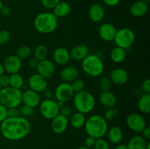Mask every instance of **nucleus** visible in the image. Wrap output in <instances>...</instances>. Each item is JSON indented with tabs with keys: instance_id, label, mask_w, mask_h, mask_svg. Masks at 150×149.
Masks as SVG:
<instances>
[{
	"instance_id": "nucleus-1",
	"label": "nucleus",
	"mask_w": 150,
	"mask_h": 149,
	"mask_svg": "<svg viewBox=\"0 0 150 149\" xmlns=\"http://www.w3.org/2000/svg\"><path fill=\"white\" fill-rule=\"evenodd\" d=\"M31 131L29 120L22 116L7 117L1 122L0 131L3 137L10 141H17L26 137Z\"/></svg>"
},
{
	"instance_id": "nucleus-2",
	"label": "nucleus",
	"mask_w": 150,
	"mask_h": 149,
	"mask_svg": "<svg viewBox=\"0 0 150 149\" xmlns=\"http://www.w3.org/2000/svg\"><path fill=\"white\" fill-rule=\"evenodd\" d=\"M83 127L88 136L95 139L103 138L108 129V121L100 115H93L89 117Z\"/></svg>"
},
{
	"instance_id": "nucleus-3",
	"label": "nucleus",
	"mask_w": 150,
	"mask_h": 149,
	"mask_svg": "<svg viewBox=\"0 0 150 149\" xmlns=\"http://www.w3.org/2000/svg\"><path fill=\"white\" fill-rule=\"evenodd\" d=\"M34 26L41 34L53 33L58 26V18L53 13L44 12L39 13L34 20Z\"/></svg>"
},
{
	"instance_id": "nucleus-4",
	"label": "nucleus",
	"mask_w": 150,
	"mask_h": 149,
	"mask_svg": "<svg viewBox=\"0 0 150 149\" xmlns=\"http://www.w3.org/2000/svg\"><path fill=\"white\" fill-rule=\"evenodd\" d=\"M73 99L77 112L83 114H87L92 112L96 104L95 96L90 92L84 90L75 93Z\"/></svg>"
},
{
	"instance_id": "nucleus-5",
	"label": "nucleus",
	"mask_w": 150,
	"mask_h": 149,
	"mask_svg": "<svg viewBox=\"0 0 150 149\" xmlns=\"http://www.w3.org/2000/svg\"><path fill=\"white\" fill-rule=\"evenodd\" d=\"M81 68L87 75L98 77L104 72V64L100 57L96 54H89L81 61Z\"/></svg>"
},
{
	"instance_id": "nucleus-6",
	"label": "nucleus",
	"mask_w": 150,
	"mask_h": 149,
	"mask_svg": "<svg viewBox=\"0 0 150 149\" xmlns=\"http://www.w3.org/2000/svg\"><path fill=\"white\" fill-rule=\"evenodd\" d=\"M22 91L11 86L3 88L0 91V103L7 108H18L21 104Z\"/></svg>"
},
{
	"instance_id": "nucleus-7",
	"label": "nucleus",
	"mask_w": 150,
	"mask_h": 149,
	"mask_svg": "<svg viewBox=\"0 0 150 149\" xmlns=\"http://www.w3.org/2000/svg\"><path fill=\"white\" fill-rule=\"evenodd\" d=\"M136 40L134 32L129 28H122L117 31L114 41L117 47L127 49L130 48Z\"/></svg>"
},
{
	"instance_id": "nucleus-8",
	"label": "nucleus",
	"mask_w": 150,
	"mask_h": 149,
	"mask_svg": "<svg viewBox=\"0 0 150 149\" xmlns=\"http://www.w3.org/2000/svg\"><path fill=\"white\" fill-rule=\"evenodd\" d=\"M40 114L45 119L52 120L59 114V108L57 101L54 99H44L39 105Z\"/></svg>"
},
{
	"instance_id": "nucleus-9",
	"label": "nucleus",
	"mask_w": 150,
	"mask_h": 149,
	"mask_svg": "<svg viewBox=\"0 0 150 149\" xmlns=\"http://www.w3.org/2000/svg\"><path fill=\"white\" fill-rule=\"evenodd\" d=\"M74 93L70 83L66 82H62L59 84L54 92V96L57 102H62L63 103L71 100L74 96Z\"/></svg>"
},
{
	"instance_id": "nucleus-10",
	"label": "nucleus",
	"mask_w": 150,
	"mask_h": 149,
	"mask_svg": "<svg viewBox=\"0 0 150 149\" xmlns=\"http://www.w3.org/2000/svg\"><path fill=\"white\" fill-rule=\"evenodd\" d=\"M126 124L130 130L136 133H141L146 127V122L144 116L139 113H131L126 118Z\"/></svg>"
},
{
	"instance_id": "nucleus-11",
	"label": "nucleus",
	"mask_w": 150,
	"mask_h": 149,
	"mask_svg": "<svg viewBox=\"0 0 150 149\" xmlns=\"http://www.w3.org/2000/svg\"><path fill=\"white\" fill-rule=\"evenodd\" d=\"M28 86L31 90L35 91L39 93H42V91L48 88V81L47 79L42 75L38 73H35L29 77Z\"/></svg>"
},
{
	"instance_id": "nucleus-12",
	"label": "nucleus",
	"mask_w": 150,
	"mask_h": 149,
	"mask_svg": "<svg viewBox=\"0 0 150 149\" xmlns=\"http://www.w3.org/2000/svg\"><path fill=\"white\" fill-rule=\"evenodd\" d=\"M4 72L8 74H16L20 72L22 67V61L16 55H10L6 57L3 63Z\"/></svg>"
},
{
	"instance_id": "nucleus-13",
	"label": "nucleus",
	"mask_w": 150,
	"mask_h": 149,
	"mask_svg": "<svg viewBox=\"0 0 150 149\" xmlns=\"http://www.w3.org/2000/svg\"><path fill=\"white\" fill-rule=\"evenodd\" d=\"M41 102L40 93L31 89H26L22 92L21 103L32 108L39 106Z\"/></svg>"
},
{
	"instance_id": "nucleus-14",
	"label": "nucleus",
	"mask_w": 150,
	"mask_h": 149,
	"mask_svg": "<svg viewBox=\"0 0 150 149\" xmlns=\"http://www.w3.org/2000/svg\"><path fill=\"white\" fill-rule=\"evenodd\" d=\"M38 73L45 78H51L54 75L56 72L55 64L51 60L45 59L39 61L38 67L36 69Z\"/></svg>"
},
{
	"instance_id": "nucleus-15",
	"label": "nucleus",
	"mask_w": 150,
	"mask_h": 149,
	"mask_svg": "<svg viewBox=\"0 0 150 149\" xmlns=\"http://www.w3.org/2000/svg\"><path fill=\"white\" fill-rule=\"evenodd\" d=\"M68 124V118L59 113L51 120V130L57 134H62L67 129Z\"/></svg>"
},
{
	"instance_id": "nucleus-16",
	"label": "nucleus",
	"mask_w": 150,
	"mask_h": 149,
	"mask_svg": "<svg viewBox=\"0 0 150 149\" xmlns=\"http://www.w3.org/2000/svg\"><path fill=\"white\" fill-rule=\"evenodd\" d=\"M117 31L115 26L112 23H105L101 25L99 28L100 37L105 42L114 41Z\"/></svg>"
},
{
	"instance_id": "nucleus-17",
	"label": "nucleus",
	"mask_w": 150,
	"mask_h": 149,
	"mask_svg": "<svg viewBox=\"0 0 150 149\" xmlns=\"http://www.w3.org/2000/svg\"><path fill=\"white\" fill-rule=\"evenodd\" d=\"M129 74L125 70L122 68H116L110 73V80L111 83L117 85H124L128 81Z\"/></svg>"
},
{
	"instance_id": "nucleus-18",
	"label": "nucleus",
	"mask_w": 150,
	"mask_h": 149,
	"mask_svg": "<svg viewBox=\"0 0 150 149\" xmlns=\"http://www.w3.org/2000/svg\"><path fill=\"white\" fill-rule=\"evenodd\" d=\"M54 61L58 65H65L70 60V51L63 47H59L53 53Z\"/></svg>"
},
{
	"instance_id": "nucleus-19",
	"label": "nucleus",
	"mask_w": 150,
	"mask_h": 149,
	"mask_svg": "<svg viewBox=\"0 0 150 149\" xmlns=\"http://www.w3.org/2000/svg\"><path fill=\"white\" fill-rule=\"evenodd\" d=\"M89 54V48L83 44L75 45L70 51V58L75 61H82Z\"/></svg>"
},
{
	"instance_id": "nucleus-20",
	"label": "nucleus",
	"mask_w": 150,
	"mask_h": 149,
	"mask_svg": "<svg viewBox=\"0 0 150 149\" xmlns=\"http://www.w3.org/2000/svg\"><path fill=\"white\" fill-rule=\"evenodd\" d=\"M99 102L103 107L105 108H110L115 107L117 102L116 95L111 91H102L99 96Z\"/></svg>"
},
{
	"instance_id": "nucleus-21",
	"label": "nucleus",
	"mask_w": 150,
	"mask_h": 149,
	"mask_svg": "<svg viewBox=\"0 0 150 149\" xmlns=\"http://www.w3.org/2000/svg\"><path fill=\"white\" fill-rule=\"evenodd\" d=\"M149 7H148L147 3L139 0V1H135L130 7V12L133 16L136 18H141L144 16L148 12Z\"/></svg>"
},
{
	"instance_id": "nucleus-22",
	"label": "nucleus",
	"mask_w": 150,
	"mask_h": 149,
	"mask_svg": "<svg viewBox=\"0 0 150 149\" xmlns=\"http://www.w3.org/2000/svg\"><path fill=\"white\" fill-rule=\"evenodd\" d=\"M79 75V72L76 67L69 66L63 69L60 72V77L63 82L71 83L73 80L77 79Z\"/></svg>"
},
{
	"instance_id": "nucleus-23",
	"label": "nucleus",
	"mask_w": 150,
	"mask_h": 149,
	"mask_svg": "<svg viewBox=\"0 0 150 149\" xmlns=\"http://www.w3.org/2000/svg\"><path fill=\"white\" fill-rule=\"evenodd\" d=\"M89 17L93 22H100L105 17V10L100 4H94L89 10Z\"/></svg>"
},
{
	"instance_id": "nucleus-24",
	"label": "nucleus",
	"mask_w": 150,
	"mask_h": 149,
	"mask_svg": "<svg viewBox=\"0 0 150 149\" xmlns=\"http://www.w3.org/2000/svg\"><path fill=\"white\" fill-rule=\"evenodd\" d=\"M108 139L113 144H120L123 139V131L121 128L117 126L108 129L106 133Z\"/></svg>"
},
{
	"instance_id": "nucleus-25",
	"label": "nucleus",
	"mask_w": 150,
	"mask_h": 149,
	"mask_svg": "<svg viewBox=\"0 0 150 149\" xmlns=\"http://www.w3.org/2000/svg\"><path fill=\"white\" fill-rule=\"evenodd\" d=\"M148 143L142 135H136L130 139L127 147V149H146Z\"/></svg>"
},
{
	"instance_id": "nucleus-26",
	"label": "nucleus",
	"mask_w": 150,
	"mask_h": 149,
	"mask_svg": "<svg viewBox=\"0 0 150 149\" xmlns=\"http://www.w3.org/2000/svg\"><path fill=\"white\" fill-rule=\"evenodd\" d=\"M53 10H54L53 13L55 15L57 18H64L70 14V11H71V7L66 1H60Z\"/></svg>"
},
{
	"instance_id": "nucleus-27",
	"label": "nucleus",
	"mask_w": 150,
	"mask_h": 149,
	"mask_svg": "<svg viewBox=\"0 0 150 149\" xmlns=\"http://www.w3.org/2000/svg\"><path fill=\"white\" fill-rule=\"evenodd\" d=\"M127 56L125 49L120 48V47H115L111 50L110 53V58L111 61L117 64H120L125 61Z\"/></svg>"
},
{
	"instance_id": "nucleus-28",
	"label": "nucleus",
	"mask_w": 150,
	"mask_h": 149,
	"mask_svg": "<svg viewBox=\"0 0 150 149\" xmlns=\"http://www.w3.org/2000/svg\"><path fill=\"white\" fill-rule=\"evenodd\" d=\"M138 108L139 110L144 114H149L150 112V94L143 93L139 97Z\"/></svg>"
},
{
	"instance_id": "nucleus-29",
	"label": "nucleus",
	"mask_w": 150,
	"mask_h": 149,
	"mask_svg": "<svg viewBox=\"0 0 150 149\" xmlns=\"http://www.w3.org/2000/svg\"><path fill=\"white\" fill-rule=\"evenodd\" d=\"M86 120L85 114L77 112L74 114H72L71 117H70V122L72 127L76 129H79L84 126Z\"/></svg>"
},
{
	"instance_id": "nucleus-30",
	"label": "nucleus",
	"mask_w": 150,
	"mask_h": 149,
	"mask_svg": "<svg viewBox=\"0 0 150 149\" xmlns=\"http://www.w3.org/2000/svg\"><path fill=\"white\" fill-rule=\"evenodd\" d=\"M48 55V48L45 45H39L34 51V58L39 61L46 59Z\"/></svg>"
},
{
	"instance_id": "nucleus-31",
	"label": "nucleus",
	"mask_w": 150,
	"mask_h": 149,
	"mask_svg": "<svg viewBox=\"0 0 150 149\" xmlns=\"http://www.w3.org/2000/svg\"><path fill=\"white\" fill-rule=\"evenodd\" d=\"M24 83L23 77L19 73L12 74L10 75V86L16 89H22Z\"/></svg>"
},
{
	"instance_id": "nucleus-32",
	"label": "nucleus",
	"mask_w": 150,
	"mask_h": 149,
	"mask_svg": "<svg viewBox=\"0 0 150 149\" xmlns=\"http://www.w3.org/2000/svg\"><path fill=\"white\" fill-rule=\"evenodd\" d=\"M32 53V51L29 46L27 45H23V46L19 47L16 51V54L18 57L21 58V59H26V58H29Z\"/></svg>"
},
{
	"instance_id": "nucleus-33",
	"label": "nucleus",
	"mask_w": 150,
	"mask_h": 149,
	"mask_svg": "<svg viewBox=\"0 0 150 149\" xmlns=\"http://www.w3.org/2000/svg\"><path fill=\"white\" fill-rule=\"evenodd\" d=\"M99 88L102 91H110L111 88V81L109 77L106 76H102L99 80Z\"/></svg>"
},
{
	"instance_id": "nucleus-34",
	"label": "nucleus",
	"mask_w": 150,
	"mask_h": 149,
	"mask_svg": "<svg viewBox=\"0 0 150 149\" xmlns=\"http://www.w3.org/2000/svg\"><path fill=\"white\" fill-rule=\"evenodd\" d=\"M119 114V110L118 109L114 108H106V110L105 111L103 115V118L106 120L107 121H112L114 118H116L117 117Z\"/></svg>"
},
{
	"instance_id": "nucleus-35",
	"label": "nucleus",
	"mask_w": 150,
	"mask_h": 149,
	"mask_svg": "<svg viewBox=\"0 0 150 149\" xmlns=\"http://www.w3.org/2000/svg\"><path fill=\"white\" fill-rule=\"evenodd\" d=\"M70 85H71V87L74 93H78V92L82 91L84 90L85 83L83 80H81V79H76L73 82H71Z\"/></svg>"
},
{
	"instance_id": "nucleus-36",
	"label": "nucleus",
	"mask_w": 150,
	"mask_h": 149,
	"mask_svg": "<svg viewBox=\"0 0 150 149\" xmlns=\"http://www.w3.org/2000/svg\"><path fill=\"white\" fill-rule=\"evenodd\" d=\"M33 108L27 105H23L19 108V112H20V116L24 117V118H29L33 114Z\"/></svg>"
},
{
	"instance_id": "nucleus-37",
	"label": "nucleus",
	"mask_w": 150,
	"mask_h": 149,
	"mask_svg": "<svg viewBox=\"0 0 150 149\" xmlns=\"http://www.w3.org/2000/svg\"><path fill=\"white\" fill-rule=\"evenodd\" d=\"M94 149H110L109 144L106 140L103 138L96 139Z\"/></svg>"
},
{
	"instance_id": "nucleus-38",
	"label": "nucleus",
	"mask_w": 150,
	"mask_h": 149,
	"mask_svg": "<svg viewBox=\"0 0 150 149\" xmlns=\"http://www.w3.org/2000/svg\"><path fill=\"white\" fill-rule=\"evenodd\" d=\"M10 39V34L7 30L0 31V46L7 44Z\"/></svg>"
},
{
	"instance_id": "nucleus-39",
	"label": "nucleus",
	"mask_w": 150,
	"mask_h": 149,
	"mask_svg": "<svg viewBox=\"0 0 150 149\" xmlns=\"http://www.w3.org/2000/svg\"><path fill=\"white\" fill-rule=\"evenodd\" d=\"M61 0H41L43 7L47 9H54Z\"/></svg>"
},
{
	"instance_id": "nucleus-40",
	"label": "nucleus",
	"mask_w": 150,
	"mask_h": 149,
	"mask_svg": "<svg viewBox=\"0 0 150 149\" xmlns=\"http://www.w3.org/2000/svg\"><path fill=\"white\" fill-rule=\"evenodd\" d=\"M0 86L1 89L10 86V75L3 74L0 77Z\"/></svg>"
},
{
	"instance_id": "nucleus-41",
	"label": "nucleus",
	"mask_w": 150,
	"mask_h": 149,
	"mask_svg": "<svg viewBox=\"0 0 150 149\" xmlns=\"http://www.w3.org/2000/svg\"><path fill=\"white\" fill-rule=\"evenodd\" d=\"M141 91L143 93H149V94H150V80L149 78L144 80L142 86H141Z\"/></svg>"
},
{
	"instance_id": "nucleus-42",
	"label": "nucleus",
	"mask_w": 150,
	"mask_h": 149,
	"mask_svg": "<svg viewBox=\"0 0 150 149\" xmlns=\"http://www.w3.org/2000/svg\"><path fill=\"white\" fill-rule=\"evenodd\" d=\"M72 112H73L72 108L70 106H67V105H65L62 107V108H60L59 109V113L67 117V118L72 115Z\"/></svg>"
},
{
	"instance_id": "nucleus-43",
	"label": "nucleus",
	"mask_w": 150,
	"mask_h": 149,
	"mask_svg": "<svg viewBox=\"0 0 150 149\" xmlns=\"http://www.w3.org/2000/svg\"><path fill=\"white\" fill-rule=\"evenodd\" d=\"M18 116H20V112H19L18 108H7V117H10V118H15V117Z\"/></svg>"
},
{
	"instance_id": "nucleus-44",
	"label": "nucleus",
	"mask_w": 150,
	"mask_h": 149,
	"mask_svg": "<svg viewBox=\"0 0 150 149\" xmlns=\"http://www.w3.org/2000/svg\"><path fill=\"white\" fill-rule=\"evenodd\" d=\"M7 118V108L0 103V123Z\"/></svg>"
},
{
	"instance_id": "nucleus-45",
	"label": "nucleus",
	"mask_w": 150,
	"mask_h": 149,
	"mask_svg": "<svg viewBox=\"0 0 150 149\" xmlns=\"http://www.w3.org/2000/svg\"><path fill=\"white\" fill-rule=\"evenodd\" d=\"M95 141H96V139L92 137H90V136H88L84 141L85 146L87 148H92L95 145Z\"/></svg>"
},
{
	"instance_id": "nucleus-46",
	"label": "nucleus",
	"mask_w": 150,
	"mask_h": 149,
	"mask_svg": "<svg viewBox=\"0 0 150 149\" xmlns=\"http://www.w3.org/2000/svg\"><path fill=\"white\" fill-rule=\"evenodd\" d=\"M141 133H142V137H143L145 140L149 141L150 139V127L149 126H146V127L142 130V131Z\"/></svg>"
},
{
	"instance_id": "nucleus-47",
	"label": "nucleus",
	"mask_w": 150,
	"mask_h": 149,
	"mask_svg": "<svg viewBox=\"0 0 150 149\" xmlns=\"http://www.w3.org/2000/svg\"><path fill=\"white\" fill-rule=\"evenodd\" d=\"M42 93H43V96L45 97V99H52L53 96H54V91L51 89H48V88L42 91Z\"/></svg>"
},
{
	"instance_id": "nucleus-48",
	"label": "nucleus",
	"mask_w": 150,
	"mask_h": 149,
	"mask_svg": "<svg viewBox=\"0 0 150 149\" xmlns=\"http://www.w3.org/2000/svg\"><path fill=\"white\" fill-rule=\"evenodd\" d=\"M103 1L109 7H115L120 4V0H103Z\"/></svg>"
},
{
	"instance_id": "nucleus-49",
	"label": "nucleus",
	"mask_w": 150,
	"mask_h": 149,
	"mask_svg": "<svg viewBox=\"0 0 150 149\" xmlns=\"http://www.w3.org/2000/svg\"><path fill=\"white\" fill-rule=\"evenodd\" d=\"M38 64H39V61L37 60L35 58H32L29 60V66L32 69H35L36 70L38 66Z\"/></svg>"
},
{
	"instance_id": "nucleus-50",
	"label": "nucleus",
	"mask_w": 150,
	"mask_h": 149,
	"mask_svg": "<svg viewBox=\"0 0 150 149\" xmlns=\"http://www.w3.org/2000/svg\"><path fill=\"white\" fill-rule=\"evenodd\" d=\"M1 14L4 16H9L11 13V10L9 7L7 6H3L2 8H1V11H0Z\"/></svg>"
},
{
	"instance_id": "nucleus-51",
	"label": "nucleus",
	"mask_w": 150,
	"mask_h": 149,
	"mask_svg": "<svg viewBox=\"0 0 150 149\" xmlns=\"http://www.w3.org/2000/svg\"><path fill=\"white\" fill-rule=\"evenodd\" d=\"M115 149H127V145L125 144H119L117 147L115 148Z\"/></svg>"
},
{
	"instance_id": "nucleus-52",
	"label": "nucleus",
	"mask_w": 150,
	"mask_h": 149,
	"mask_svg": "<svg viewBox=\"0 0 150 149\" xmlns=\"http://www.w3.org/2000/svg\"><path fill=\"white\" fill-rule=\"evenodd\" d=\"M3 74H4V67H3V64L0 62V77H1Z\"/></svg>"
},
{
	"instance_id": "nucleus-53",
	"label": "nucleus",
	"mask_w": 150,
	"mask_h": 149,
	"mask_svg": "<svg viewBox=\"0 0 150 149\" xmlns=\"http://www.w3.org/2000/svg\"><path fill=\"white\" fill-rule=\"evenodd\" d=\"M77 149H92V148H89L86 147V146H82V147L78 148Z\"/></svg>"
},
{
	"instance_id": "nucleus-54",
	"label": "nucleus",
	"mask_w": 150,
	"mask_h": 149,
	"mask_svg": "<svg viewBox=\"0 0 150 149\" xmlns=\"http://www.w3.org/2000/svg\"><path fill=\"white\" fill-rule=\"evenodd\" d=\"M3 3H2V1H1V0H0V11H1V8H2V7H3Z\"/></svg>"
},
{
	"instance_id": "nucleus-55",
	"label": "nucleus",
	"mask_w": 150,
	"mask_h": 149,
	"mask_svg": "<svg viewBox=\"0 0 150 149\" xmlns=\"http://www.w3.org/2000/svg\"><path fill=\"white\" fill-rule=\"evenodd\" d=\"M142 1H144V2H146V3H148L150 1V0H142Z\"/></svg>"
},
{
	"instance_id": "nucleus-56",
	"label": "nucleus",
	"mask_w": 150,
	"mask_h": 149,
	"mask_svg": "<svg viewBox=\"0 0 150 149\" xmlns=\"http://www.w3.org/2000/svg\"><path fill=\"white\" fill-rule=\"evenodd\" d=\"M1 86H0V91H1Z\"/></svg>"
},
{
	"instance_id": "nucleus-57",
	"label": "nucleus",
	"mask_w": 150,
	"mask_h": 149,
	"mask_svg": "<svg viewBox=\"0 0 150 149\" xmlns=\"http://www.w3.org/2000/svg\"><path fill=\"white\" fill-rule=\"evenodd\" d=\"M0 53H1V46H0Z\"/></svg>"
}]
</instances>
